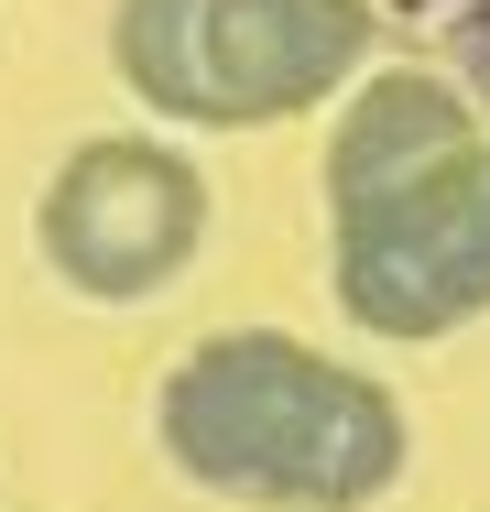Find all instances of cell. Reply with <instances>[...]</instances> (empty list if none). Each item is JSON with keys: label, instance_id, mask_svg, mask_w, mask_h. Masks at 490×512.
Here are the masks:
<instances>
[{"label": "cell", "instance_id": "4", "mask_svg": "<svg viewBox=\"0 0 490 512\" xmlns=\"http://www.w3.org/2000/svg\"><path fill=\"white\" fill-rule=\"evenodd\" d=\"M33 240L55 284H77L88 306H142L207 251V175L153 131H98L55 164Z\"/></svg>", "mask_w": 490, "mask_h": 512}, {"label": "cell", "instance_id": "2", "mask_svg": "<svg viewBox=\"0 0 490 512\" xmlns=\"http://www.w3.org/2000/svg\"><path fill=\"white\" fill-rule=\"evenodd\" d=\"M153 436L196 491L251 512H371L414 458V425L371 371L284 327H218L153 393Z\"/></svg>", "mask_w": 490, "mask_h": 512}, {"label": "cell", "instance_id": "5", "mask_svg": "<svg viewBox=\"0 0 490 512\" xmlns=\"http://www.w3.org/2000/svg\"><path fill=\"white\" fill-rule=\"evenodd\" d=\"M392 22L425 44V66H447L490 109V0H392Z\"/></svg>", "mask_w": 490, "mask_h": 512}, {"label": "cell", "instance_id": "1", "mask_svg": "<svg viewBox=\"0 0 490 512\" xmlns=\"http://www.w3.org/2000/svg\"><path fill=\"white\" fill-rule=\"evenodd\" d=\"M327 284L360 338L490 316V109L447 66H371L327 131Z\"/></svg>", "mask_w": 490, "mask_h": 512}, {"label": "cell", "instance_id": "3", "mask_svg": "<svg viewBox=\"0 0 490 512\" xmlns=\"http://www.w3.org/2000/svg\"><path fill=\"white\" fill-rule=\"evenodd\" d=\"M371 0H120L109 66L120 88L186 131H262L349 99L371 77Z\"/></svg>", "mask_w": 490, "mask_h": 512}]
</instances>
